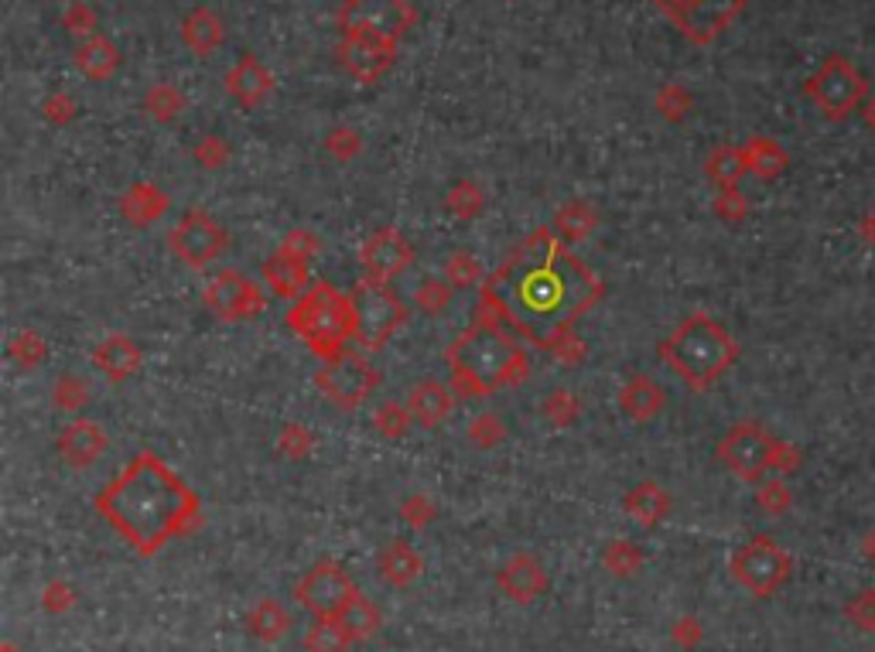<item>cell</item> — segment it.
<instances>
[{
  "label": "cell",
  "mask_w": 875,
  "mask_h": 652,
  "mask_svg": "<svg viewBox=\"0 0 875 652\" xmlns=\"http://www.w3.org/2000/svg\"><path fill=\"white\" fill-rule=\"evenodd\" d=\"M599 294V277L548 230L533 233L486 283L499 318L538 346H554L568 335Z\"/></svg>",
  "instance_id": "cell-1"
},
{
  "label": "cell",
  "mask_w": 875,
  "mask_h": 652,
  "mask_svg": "<svg viewBox=\"0 0 875 652\" xmlns=\"http://www.w3.org/2000/svg\"><path fill=\"white\" fill-rule=\"evenodd\" d=\"M100 516L140 554H158L199 513V499L154 451L140 455L96 496Z\"/></svg>",
  "instance_id": "cell-2"
},
{
  "label": "cell",
  "mask_w": 875,
  "mask_h": 652,
  "mask_svg": "<svg viewBox=\"0 0 875 652\" xmlns=\"http://www.w3.org/2000/svg\"><path fill=\"white\" fill-rule=\"evenodd\" d=\"M664 362L681 376L691 389L712 386L722 373L732 370L739 359V346L715 318L691 315L688 322L677 325V331L664 342Z\"/></svg>",
  "instance_id": "cell-3"
},
{
  "label": "cell",
  "mask_w": 875,
  "mask_h": 652,
  "mask_svg": "<svg viewBox=\"0 0 875 652\" xmlns=\"http://www.w3.org/2000/svg\"><path fill=\"white\" fill-rule=\"evenodd\" d=\"M288 325L295 328V335L308 349L329 362L338 352H346L343 346L349 338H356L353 298L335 291L332 283H315V288L301 294L295 307L288 311Z\"/></svg>",
  "instance_id": "cell-4"
},
{
  "label": "cell",
  "mask_w": 875,
  "mask_h": 652,
  "mask_svg": "<svg viewBox=\"0 0 875 652\" xmlns=\"http://www.w3.org/2000/svg\"><path fill=\"white\" fill-rule=\"evenodd\" d=\"M451 365H456V376L475 393L517 383L527 370L523 352L493 325H475L469 335H462L451 349Z\"/></svg>",
  "instance_id": "cell-5"
},
{
  "label": "cell",
  "mask_w": 875,
  "mask_h": 652,
  "mask_svg": "<svg viewBox=\"0 0 875 652\" xmlns=\"http://www.w3.org/2000/svg\"><path fill=\"white\" fill-rule=\"evenodd\" d=\"M356 338L362 349H383L404 325V304L387 280L362 277L353 288Z\"/></svg>",
  "instance_id": "cell-6"
},
{
  "label": "cell",
  "mask_w": 875,
  "mask_h": 652,
  "mask_svg": "<svg viewBox=\"0 0 875 652\" xmlns=\"http://www.w3.org/2000/svg\"><path fill=\"white\" fill-rule=\"evenodd\" d=\"M804 93L828 120H844L865 103L868 82L844 55H828L825 66L807 79Z\"/></svg>",
  "instance_id": "cell-7"
},
{
  "label": "cell",
  "mask_w": 875,
  "mask_h": 652,
  "mask_svg": "<svg viewBox=\"0 0 875 652\" xmlns=\"http://www.w3.org/2000/svg\"><path fill=\"white\" fill-rule=\"evenodd\" d=\"M732 574L752 591L756 598H770L790 578V554L773 540V536H752V540L732 557Z\"/></svg>",
  "instance_id": "cell-8"
},
{
  "label": "cell",
  "mask_w": 875,
  "mask_h": 652,
  "mask_svg": "<svg viewBox=\"0 0 875 652\" xmlns=\"http://www.w3.org/2000/svg\"><path fill=\"white\" fill-rule=\"evenodd\" d=\"M298 598L322 621H338L343 615H349V608L359 602V594H356V584L349 581L343 567L325 560L315 567L312 574H304V581L298 584Z\"/></svg>",
  "instance_id": "cell-9"
},
{
  "label": "cell",
  "mask_w": 875,
  "mask_h": 652,
  "mask_svg": "<svg viewBox=\"0 0 875 652\" xmlns=\"http://www.w3.org/2000/svg\"><path fill=\"white\" fill-rule=\"evenodd\" d=\"M718 455L739 478L756 481V478L767 475V468L776 465L780 444L759 428V423H736V428L725 434Z\"/></svg>",
  "instance_id": "cell-10"
},
{
  "label": "cell",
  "mask_w": 875,
  "mask_h": 652,
  "mask_svg": "<svg viewBox=\"0 0 875 652\" xmlns=\"http://www.w3.org/2000/svg\"><path fill=\"white\" fill-rule=\"evenodd\" d=\"M319 386L332 404L343 410L359 407L366 396L377 386V370L362 356L356 352H338L335 359L325 362V370L319 373Z\"/></svg>",
  "instance_id": "cell-11"
},
{
  "label": "cell",
  "mask_w": 875,
  "mask_h": 652,
  "mask_svg": "<svg viewBox=\"0 0 875 652\" xmlns=\"http://www.w3.org/2000/svg\"><path fill=\"white\" fill-rule=\"evenodd\" d=\"M660 4L684 24V32L709 42L749 4V0H660Z\"/></svg>",
  "instance_id": "cell-12"
},
{
  "label": "cell",
  "mask_w": 875,
  "mask_h": 652,
  "mask_svg": "<svg viewBox=\"0 0 875 652\" xmlns=\"http://www.w3.org/2000/svg\"><path fill=\"white\" fill-rule=\"evenodd\" d=\"M206 301L222 318H253L264 307L261 291L237 270H222L219 277H212L206 288Z\"/></svg>",
  "instance_id": "cell-13"
},
{
  "label": "cell",
  "mask_w": 875,
  "mask_h": 652,
  "mask_svg": "<svg viewBox=\"0 0 875 652\" xmlns=\"http://www.w3.org/2000/svg\"><path fill=\"white\" fill-rule=\"evenodd\" d=\"M172 246L185 264L203 267L222 249V230L206 212H185L172 233Z\"/></svg>",
  "instance_id": "cell-14"
},
{
  "label": "cell",
  "mask_w": 875,
  "mask_h": 652,
  "mask_svg": "<svg viewBox=\"0 0 875 652\" xmlns=\"http://www.w3.org/2000/svg\"><path fill=\"white\" fill-rule=\"evenodd\" d=\"M407 264H411V246L398 233H393V230L377 233L370 243H366V249H362L366 277H377V280L398 277Z\"/></svg>",
  "instance_id": "cell-15"
},
{
  "label": "cell",
  "mask_w": 875,
  "mask_h": 652,
  "mask_svg": "<svg viewBox=\"0 0 875 652\" xmlns=\"http://www.w3.org/2000/svg\"><path fill=\"white\" fill-rule=\"evenodd\" d=\"M349 66L356 75L362 79H377L387 62H390V38L383 35H370V32H353V45H349Z\"/></svg>",
  "instance_id": "cell-16"
},
{
  "label": "cell",
  "mask_w": 875,
  "mask_h": 652,
  "mask_svg": "<svg viewBox=\"0 0 875 652\" xmlns=\"http://www.w3.org/2000/svg\"><path fill=\"white\" fill-rule=\"evenodd\" d=\"M59 447H62V455L72 465H90L100 455V451H103V434H100L96 423L82 420V423H72V428L62 434Z\"/></svg>",
  "instance_id": "cell-17"
},
{
  "label": "cell",
  "mask_w": 875,
  "mask_h": 652,
  "mask_svg": "<svg viewBox=\"0 0 875 652\" xmlns=\"http://www.w3.org/2000/svg\"><path fill=\"white\" fill-rule=\"evenodd\" d=\"M304 264L288 257V253H280L277 260L267 264V283L277 291V294H285V298H301V288H304Z\"/></svg>",
  "instance_id": "cell-18"
},
{
  "label": "cell",
  "mask_w": 875,
  "mask_h": 652,
  "mask_svg": "<svg viewBox=\"0 0 875 652\" xmlns=\"http://www.w3.org/2000/svg\"><path fill=\"white\" fill-rule=\"evenodd\" d=\"M448 407H451L448 393L438 383H431V380H425V383H421L411 393V410H414V417L421 423H438V420H445Z\"/></svg>",
  "instance_id": "cell-19"
},
{
  "label": "cell",
  "mask_w": 875,
  "mask_h": 652,
  "mask_svg": "<svg viewBox=\"0 0 875 652\" xmlns=\"http://www.w3.org/2000/svg\"><path fill=\"white\" fill-rule=\"evenodd\" d=\"M660 400H664V396H660V389L651 380H633L623 389V407H626V414H633L640 420L654 417L660 410Z\"/></svg>",
  "instance_id": "cell-20"
},
{
  "label": "cell",
  "mask_w": 875,
  "mask_h": 652,
  "mask_svg": "<svg viewBox=\"0 0 875 652\" xmlns=\"http://www.w3.org/2000/svg\"><path fill=\"white\" fill-rule=\"evenodd\" d=\"M222 38V27H219V21L216 18H209L206 11H199L195 18H188L185 21V42L188 45H195L199 51H209L216 42Z\"/></svg>",
  "instance_id": "cell-21"
},
{
  "label": "cell",
  "mask_w": 875,
  "mask_h": 652,
  "mask_svg": "<svg viewBox=\"0 0 875 652\" xmlns=\"http://www.w3.org/2000/svg\"><path fill=\"white\" fill-rule=\"evenodd\" d=\"M759 175H776L783 172V164H786V154L773 144V140H756V144L749 148V158H746Z\"/></svg>",
  "instance_id": "cell-22"
},
{
  "label": "cell",
  "mask_w": 875,
  "mask_h": 652,
  "mask_svg": "<svg viewBox=\"0 0 875 652\" xmlns=\"http://www.w3.org/2000/svg\"><path fill=\"white\" fill-rule=\"evenodd\" d=\"M113 62H117V48L106 42H93L79 51V69H87L90 75H106Z\"/></svg>",
  "instance_id": "cell-23"
},
{
  "label": "cell",
  "mask_w": 875,
  "mask_h": 652,
  "mask_svg": "<svg viewBox=\"0 0 875 652\" xmlns=\"http://www.w3.org/2000/svg\"><path fill=\"white\" fill-rule=\"evenodd\" d=\"M849 618L855 621L859 629L875 632V591H872V587L859 591L855 598L849 602Z\"/></svg>",
  "instance_id": "cell-24"
},
{
  "label": "cell",
  "mask_w": 875,
  "mask_h": 652,
  "mask_svg": "<svg viewBox=\"0 0 875 652\" xmlns=\"http://www.w3.org/2000/svg\"><path fill=\"white\" fill-rule=\"evenodd\" d=\"M749 161L739 154V151H722V154H715V161L709 164V172L715 175V178H722V182H732V178H739L742 175V167H746Z\"/></svg>",
  "instance_id": "cell-25"
},
{
  "label": "cell",
  "mask_w": 875,
  "mask_h": 652,
  "mask_svg": "<svg viewBox=\"0 0 875 652\" xmlns=\"http://www.w3.org/2000/svg\"><path fill=\"white\" fill-rule=\"evenodd\" d=\"M865 124H868V127L875 130V96H872V100L865 103Z\"/></svg>",
  "instance_id": "cell-26"
},
{
  "label": "cell",
  "mask_w": 875,
  "mask_h": 652,
  "mask_svg": "<svg viewBox=\"0 0 875 652\" xmlns=\"http://www.w3.org/2000/svg\"><path fill=\"white\" fill-rule=\"evenodd\" d=\"M4 652H14V649H11V645H8V649H4Z\"/></svg>",
  "instance_id": "cell-27"
}]
</instances>
